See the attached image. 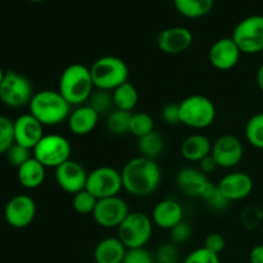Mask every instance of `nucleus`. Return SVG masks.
<instances>
[{
    "label": "nucleus",
    "mask_w": 263,
    "mask_h": 263,
    "mask_svg": "<svg viewBox=\"0 0 263 263\" xmlns=\"http://www.w3.org/2000/svg\"><path fill=\"white\" fill-rule=\"evenodd\" d=\"M123 190L136 198L153 194L162 181V170L156 159L135 157L121 170Z\"/></svg>",
    "instance_id": "1"
},
{
    "label": "nucleus",
    "mask_w": 263,
    "mask_h": 263,
    "mask_svg": "<svg viewBox=\"0 0 263 263\" xmlns=\"http://www.w3.org/2000/svg\"><path fill=\"white\" fill-rule=\"evenodd\" d=\"M94 89L90 67H86L85 64H69L59 77L58 91L71 107L86 104Z\"/></svg>",
    "instance_id": "2"
},
{
    "label": "nucleus",
    "mask_w": 263,
    "mask_h": 263,
    "mask_svg": "<svg viewBox=\"0 0 263 263\" xmlns=\"http://www.w3.org/2000/svg\"><path fill=\"white\" fill-rule=\"evenodd\" d=\"M30 113L44 126H58L67 122L71 113V105L58 90H40L31 99Z\"/></svg>",
    "instance_id": "3"
},
{
    "label": "nucleus",
    "mask_w": 263,
    "mask_h": 263,
    "mask_svg": "<svg viewBox=\"0 0 263 263\" xmlns=\"http://www.w3.org/2000/svg\"><path fill=\"white\" fill-rule=\"evenodd\" d=\"M91 79L95 89L113 91L128 81L130 69L123 59L115 55H104L98 58L90 67Z\"/></svg>",
    "instance_id": "4"
},
{
    "label": "nucleus",
    "mask_w": 263,
    "mask_h": 263,
    "mask_svg": "<svg viewBox=\"0 0 263 263\" xmlns=\"http://www.w3.org/2000/svg\"><path fill=\"white\" fill-rule=\"evenodd\" d=\"M179 105L181 123L194 130H204L210 127L217 116L215 103L204 95H190L182 99Z\"/></svg>",
    "instance_id": "5"
},
{
    "label": "nucleus",
    "mask_w": 263,
    "mask_h": 263,
    "mask_svg": "<svg viewBox=\"0 0 263 263\" xmlns=\"http://www.w3.org/2000/svg\"><path fill=\"white\" fill-rule=\"evenodd\" d=\"M153 226L152 217L146 213L130 212L117 229V238L127 249L145 248L153 235Z\"/></svg>",
    "instance_id": "6"
},
{
    "label": "nucleus",
    "mask_w": 263,
    "mask_h": 263,
    "mask_svg": "<svg viewBox=\"0 0 263 263\" xmlns=\"http://www.w3.org/2000/svg\"><path fill=\"white\" fill-rule=\"evenodd\" d=\"M72 146L68 139L59 134L44 135L32 149V157L37 159L45 168H54L71 159Z\"/></svg>",
    "instance_id": "7"
},
{
    "label": "nucleus",
    "mask_w": 263,
    "mask_h": 263,
    "mask_svg": "<svg viewBox=\"0 0 263 263\" xmlns=\"http://www.w3.org/2000/svg\"><path fill=\"white\" fill-rule=\"evenodd\" d=\"M30 80L14 71L5 72L0 84V102L9 108H22L30 104L33 97Z\"/></svg>",
    "instance_id": "8"
},
{
    "label": "nucleus",
    "mask_w": 263,
    "mask_h": 263,
    "mask_svg": "<svg viewBox=\"0 0 263 263\" xmlns=\"http://www.w3.org/2000/svg\"><path fill=\"white\" fill-rule=\"evenodd\" d=\"M241 54H258L263 51V15L253 14L243 18L231 35Z\"/></svg>",
    "instance_id": "9"
},
{
    "label": "nucleus",
    "mask_w": 263,
    "mask_h": 263,
    "mask_svg": "<svg viewBox=\"0 0 263 263\" xmlns=\"http://www.w3.org/2000/svg\"><path fill=\"white\" fill-rule=\"evenodd\" d=\"M123 189L121 171L109 166H100L89 172L86 190L97 199L120 195Z\"/></svg>",
    "instance_id": "10"
},
{
    "label": "nucleus",
    "mask_w": 263,
    "mask_h": 263,
    "mask_svg": "<svg viewBox=\"0 0 263 263\" xmlns=\"http://www.w3.org/2000/svg\"><path fill=\"white\" fill-rule=\"evenodd\" d=\"M127 202L120 195L98 199L97 207L92 212L95 223L103 229H118L125 218L130 215Z\"/></svg>",
    "instance_id": "11"
},
{
    "label": "nucleus",
    "mask_w": 263,
    "mask_h": 263,
    "mask_svg": "<svg viewBox=\"0 0 263 263\" xmlns=\"http://www.w3.org/2000/svg\"><path fill=\"white\" fill-rule=\"evenodd\" d=\"M211 156L215 158L220 168H234L241 162L244 157V146L240 139L235 135H221L212 143Z\"/></svg>",
    "instance_id": "12"
},
{
    "label": "nucleus",
    "mask_w": 263,
    "mask_h": 263,
    "mask_svg": "<svg viewBox=\"0 0 263 263\" xmlns=\"http://www.w3.org/2000/svg\"><path fill=\"white\" fill-rule=\"evenodd\" d=\"M36 203L30 195L20 194L13 197L7 203L4 210V217L8 225L14 229H25L32 223L35 220Z\"/></svg>",
    "instance_id": "13"
},
{
    "label": "nucleus",
    "mask_w": 263,
    "mask_h": 263,
    "mask_svg": "<svg viewBox=\"0 0 263 263\" xmlns=\"http://www.w3.org/2000/svg\"><path fill=\"white\" fill-rule=\"evenodd\" d=\"M55 182L67 194H77L86 189V181L89 172L80 162L69 159L55 168Z\"/></svg>",
    "instance_id": "14"
},
{
    "label": "nucleus",
    "mask_w": 263,
    "mask_h": 263,
    "mask_svg": "<svg viewBox=\"0 0 263 263\" xmlns=\"http://www.w3.org/2000/svg\"><path fill=\"white\" fill-rule=\"evenodd\" d=\"M218 189L229 202H240L247 199L253 192V179L241 171L230 172L221 177Z\"/></svg>",
    "instance_id": "15"
},
{
    "label": "nucleus",
    "mask_w": 263,
    "mask_h": 263,
    "mask_svg": "<svg viewBox=\"0 0 263 263\" xmlns=\"http://www.w3.org/2000/svg\"><path fill=\"white\" fill-rule=\"evenodd\" d=\"M241 51L233 37H222L216 40L210 48V63L218 71H230L240 61Z\"/></svg>",
    "instance_id": "16"
},
{
    "label": "nucleus",
    "mask_w": 263,
    "mask_h": 263,
    "mask_svg": "<svg viewBox=\"0 0 263 263\" xmlns=\"http://www.w3.org/2000/svg\"><path fill=\"white\" fill-rule=\"evenodd\" d=\"M193 44V33L189 28L174 26L162 30L157 36V45L163 53L176 55L186 51Z\"/></svg>",
    "instance_id": "17"
},
{
    "label": "nucleus",
    "mask_w": 263,
    "mask_h": 263,
    "mask_svg": "<svg viewBox=\"0 0 263 263\" xmlns=\"http://www.w3.org/2000/svg\"><path fill=\"white\" fill-rule=\"evenodd\" d=\"M44 127L45 126L39 122L31 113L20 116L17 120L13 121L14 143L32 151L45 135Z\"/></svg>",
    "instance_id": "18"
},
{
    "label": "nucleus",
    "mask_w": 263,
    "mask_h": 263,
    "mask_svg": "<svg viewBox=\"0 0 263 263\" xmlns=\"http://www.w3.org/2000/svg\"><path fill=\"white\" fill-rule=\"evenodd\" d=\"M176 184L180 192L184 193L186 197L202 199L203 194L212 182L210 181L207 175L203 174L199 168L184 167L177 172Z\"/></svg>",
    "instance_id": "19"
},
{
    "label": "nucleus",
    "mask_w": 263,
    "mask_h": 263,
    "mask_svg": "<svg viewBox=\"0 0 263 263\" xmlns=\"http://www.w3.org/2000/svg\"><path fill=\"white\" fill-rule=\"evenodd\" d=\"M151 217L157 228L170 231L184 221V208L177 200L167 198L154 205Z\"/></svg>",
    "instance_id": "20"
},
{
    "label": "nucleus",
    "mask_w": 263,
    "mask_h": 263,
    "mask_svg": "<svg viewBox=\"0 0 263 263\" xmlns=\"http://www.w3.org/2000/svg\"><path fill=\"white\" fill-rule=\"evenodd\" d=\"M100 116L89 104L74 107L67 120L69 131L76 136L89 135L95 130Z\"/></svg>",
    "instance_id": "21"
},
{
    "label": "nucleus",
    "mask_w": 263,
    "mask_h": 263,
    "mask_svg": "<svg viewBox=\"0 0 263 263\" xmlns=\"http://www.w3.org/2000/svg\"><path fill=\"white\" fill-rule=\"evenodd\" d=\"M212 152V141L204 134H192L182 140L180 153L182 158L192 163H199Z\"/></svg>",
    "instance_id": "22"
},
{
    "label": "nucleus",
    "mask_w": 263,
    "mask_h": 263,
    "mask_svg": "<svg viewBox=\"0 0 263 263\" xmlns=\"http://www.w3.org/2000/svg\"><path fill=\"white\" fill-rule=\"evenodd\" d=\"M127 248L122 241L116 238H104L97 244L94 249L95 263H122Z\"/></svg>",
    "instance_id": "23"
},
{
    "label": "nucleus",
    "mask_w": 263,
    "mask_h": 263,
    "mask_svg": "<svg viewBox=\"0 0 263 263\" xmlns=\"http://www.w3.org/2000/svg\"><path fill=\"white\" fill-rule=\"evenodd\" d=\"M46 168L33 157L17 168V177L20 184L26 189H37L45 180Z\"/></svg>",
    "instance_id": "24"
},
{
    "label": "nucleus",
    "mask_w": 263,
    "mask_h": 263,
    "mask_svg": "<svg viewBox=\"0 0 263 263\" xmlns=\"http://www.w3.org/2000/svg\"><path fill=\"white\" fill-rule=\"evenodd\" d=\"M113 103H115L116 109L126 110V112H134L139 103V92L138 89L131 84L130 81L125 82L117 89L112 91Z\"/></svg>",
    "instance_id": "25"
},
{
    "label": "nucleus",
    "mask_w": 263,
    "mask_h": 263,
    "mask_svg": "<svg viewBox=\"0 0 263 263\" xmlns=\"http://www.w3.org/2000/svg\"><path fill=\"white\" fill-rule=\"evenodd\" d=\"M164 148H166L164 138L157 131H153V133L138 139V151L140 156L145 157V158H158L163 153Z\"/></svg>",
    "instance_id": "26"
},
{
    "label": "nucleus",
    "mask_w": 263,
    "mask_h": 263,
    "mask_svg": "<svg viewBox=\"0 0 263 263\" xmlns=\"http://www.w3.org/2000/svg\"><path fill=\"white\" fill-rule=\"evenodd\" d=\"M174 4L184 17L200 18L211 12L215 0H174Z\"/></svg>",
    "instance_id": "27"
},
{
    "label": "nucleus",
    "mask_w": 263,
    "mask_h": 263,
    "mask_svg": "<svg viewBox=\"0 0 263 263\" xmlns=\"http://www.w3.org/2000/svg\"><path fill=\"white\" fill-rule=\"evenodd\" d=\"M131 112L121 109H113L109 115L107 116V128L110 134L117 136L130 134V121Z\"/></svg>",
    "instance_id": "28"
},
{
    "label": "nucleus",
    "mask_w": 263,
    "mask_h": 263,
    "mask_svg": "<svg viewBox=\"0 0 263 263\" xmlns=\"http://www.w3.org/2000/svg\"><path fill=\"white\" fill-rule=\"evenodd\" d=\"M246 139L253 148L263 151V112L256 113L246 125Z\"/></svg>",
    "instance_id": "29"
},
{
    "label": "nucleus",
    "mask_w": 263,
    "mask_h": 263,
    "mask_svg": "<svg viewBox=\"0 0 263 263\" xmlns=\"http://www.w3.org/2000/svg\"><path fill=\"white\" fill-rule=\"evenodd\" d=\"M154 131V120L148 112H133L130 121V134L138 139Z\"/></svg>",
    "instance_id": "30"
},
{
    "label": "nucleus",
    "mask_w": 263,
    "mask_h": 263,
    "mask_svg": "<svg viewBox=\"0 0 263 263\" xmlns=\"http://www.w3.org/2000/svg\"><path fill=\"white\" fill-rule=\"evenodd\" d=\"M86 104H89L99 116H108L115 109L112 91H105V90L95 89Z\"/></svg>",
    "instance_id": "31"
},
{
    "label": "nucleus",
    "mask_w": 263,
    "mask_h": 263,
    "mask_svg": "<svg viewBox=\"0 0 263 263\" xmlns=\"http://www.w3.org/2000/svg\"><path fill=\"white\" fill-rule=\"evenodd\" d=\"M98 199L91 194L90 192H87L86 189L81 190L77 194L73 195V199H72V205H73V210L76 211L79 215H92L95 207H97Z\"/></svg>",
    "instance_id": "32"
},
{
    "label": "nucleus",
    "mask_w": 263,
    "mask_h": 263,
    "mask_svg": "<svg viewBox=\"0 0 263 263\" xmlns=\"http://www.w3.org/2000/svg\"><path fill=\"white\" fill-rule=\"evenodd\" d=\"M202 200H204L205 204H207L211 210L215 211L225 210L229 205V203H230L225 197H223L222 193L220 192L217 184L215 185L213 182L210 185V187L205 190V193L202 197Z\"/></svg>",
    "instance_id": "33"
},
{
    "label": "nucleus",
    "mask_w": 263,
    "mask_h": 263,
    "mask_svg": "<svg viewBox=\"0 0 263 263\" xmlns=\"http://www.w3.org/2000/svg\"><path fill=\"white\" fill-rule=\"evenodd\" d=\"M13 144H14L13 121L4 116H0V154L7 153Z\"/></svg>",
    "instance_id": "34"
},
{
    "label": "nucleus",
    "mask_w": 263,
    "mask_h": 263,
    "mask_svg": "<svg viewBox=\"0 0 263 263\" xmlns=\"http://www.w3.org/2000/svg\"><path fill=\"white\" fill-rule=\"evenodd\" d=\"M31 157H32V151L31 149L25 148V146L15 143L7 152V158L9 164L13 167H17V168H20L23 163H26Z\"/></svg>",
    "instance_id": "35"
},
{
    "label": "nucleus",
    "mask_w": 263,
    "mask_h": 263,
    "mask_svg": "<svg viewBox=\"0 0 263 263\" xmlns=\"http://www.w3.org/2000/svg\"><path fill=\"white\" fill-rule=\"evenodd\" d=\"M180 252L177 244L164 243L158 248L156 254V263H179Z\"/></svg>",
    "instance_id": "36"
},
{
    "label": "nucleus",
    "mask_w": 263,
    "mask_h": 263,
    "mask_svg": "<svg viewBox=\"0 0 263 263\" xmlns=\"http://www.w3.org/2000/svg\"><path fill=\"white\" fill-rule=\"evenodd\" d=\"M182 263H221L220 256L216 253H212L211 251L205 249L204 247L198 248L195 251L190 252Z\"/></svg>",
    "instance_id": "37"
},
{
    "label": "nucleus",
    "mask_w": 263,
    "mask_h": 263,
    "mask_svg": "<svg viewBox=\"0 0 263 263\" xmlns=\"http://www.w3.org/2000/svg\"><path fill=\"white\" fill-rule=\"evenodd\" d=\"M122 263H156V257L145 248L127 249Z\"/></svg>",
    "instance_id": "38"
},
{
    "label": "nucleus",
    "mask_w": 263,
    "mask_h": 263,
    "mask_svg": "<svg viewBox=\"0 0 263 263\" xmlns=\"http://www.w3.org/2000/svg\"><path fill=\"white\" fill-rule=\"evenodd\" d=\"M192 234H193V229L186 221H181L179 225H176L174 229L170 230L171 241L175 244L186 243V241L192 238Z\"/></svg>",
    "instance_id": "39"
},
{
    "label": "nucleus",
    "mask_w": 263,
    "mask_h": 263,
    "mask_svg": "<svg viewBox=\"0 0 263 263\" xmlns=\"http://www.w3.org/2000/svg\"><path fill=\"white\" fill-rule=\"evenodd\" d=\"M263 218V213L261 210L254 207H249L247 210L243 211L241 213V222L246 228L248 229H254L258 226V223L261 222Z\"/></svg>",
    "instance_id": "40"
},
{
    "label": "nucleus",
    "mask_w": 263,
    "mask_h": 263,
    "mask_svg": "<svg viewBox=\"0 0 263 263\" xmlns=\"http://www.w3.org/2000/svg\"><path fill=\"white\" fill-rule=\"evenodd\" d=\"M162 120L167 125H179L181 123V117H180V105L176 103H170L164 105L162 109Z\"/></svg>",
    "instance_id": "41"
},
{
    "label": "nucleus",
    "mask_w": 263,
    "mask_h": 263,
    "mask_svg": "<svg viewBox=\"0 0 263 263\" xmlns=\"http://www.w3.org/2000/svg\"><path fill=\"white\" fill-rule=\"evenodd\" d=\"M203 247H204L205 249H208V251L212 252V253H216L220 256L221 252L225 249L226 240L220 233H212L205 238L204 246Z\"/></svg>",
    "instance_id": "42"
},
{
    "label": "nucleus",
    "mask_w": 263,
    "mask_h": 263,
    "mask_svg": "<svg viewBox=\"0 0 263 263\" xmlns=\"http://www.w3.org/2000/svg\"><path fill=\"white\" fill-rule=\"evenodd\" d=\"M198 168H199L203 174H205L208 176V175H211L212 172H215L216 170L218 168V166H217V163H216L215 158H213V157L210 154V156L205 157V158H203L202 161L198 163Z\"/></svg>",
    "instance_id": "43"
},
{
    "label": "nucleus",
    "mask_w": 263,
    "mask_h": 263,
    "mask_svg": "<svg viewBox=\"0 0 263 263\" xmlns=\"http://www.w3.org/2000/svg\"><path fill=\"white\" fill-rule=\"evenodd\" d=\"M249 261L251 263H263V246L258 244V246L253 247L249 253Z\"/></svg>",
    "instance_id": "44"
},
{
    "label": "nucleus",
    "mask_w": 263,
    "mask_h": 263,
    "mask_svg": "<svg viewBox=\"0 0 263 263\" xmlns=\"http://www.w3.org/2000/svg\"><path fill=\"white\" fill-rule=\"evenodd\" d=\"M256 80H257V85H258L259 90L263 92V63L259 66V68L257 69Z\"/></svg>",
    "instance_id": "45"
},
{
    "label": "nucleus",
    "mask_w": 263,
    "mask_h": 263,
    "mask_svg": "<svg viewBox=\"0 0 263 263\" xmlns=\"http://www.w3.org/2000/svg\"><path fill=\"white\" fill-rule=\"evenodd\" d=\"M4 74H5V72L3 71V69H2V67H0V84H2L3 79H4Z\"/></svg>",
    "instance_id": "46"
},
{
    "label": "nucleus",
    "mask_w": 263,
    "mask_h": 263,
    "mask_svg": "<svg viewBox=\"0 0 263 263\" xmlns=\"http://www.w3.org/2000/svg\"><path fill=\"white\" fill-rule=\"evenodd\" d=\"M30 2H43V0H30Z\"/></svg>",
    "instance_id": "47"
},
{
    "label": "nucleus",
    "mask_w": 263,
    "mask_h": 263,
    "mask_svg": "<svg viewBox=\"0 0 263 263\" xmlns=\"http://www.w3.org/2000/svg\"><path fill=\"white\" fill-rule=\"evenodd\" d=\"M262 233H263V229H262Z\"/></svg>",
    "instance_id": "48"
},
{
    "label": "nucleus",
    "mask_w": 263,
    "mask_h": 263,
    "mask_svg": "<svg viewBox=\"0 0 263 263\" xmlns=\"http://www.w3.org/2000/svg\"><path fill=\"white\" fill-rule=\"evenodd\" d=\"M262 54H263V51H262Z\"/></svg>",
    "instance_id": "49"
}]
</instances>
